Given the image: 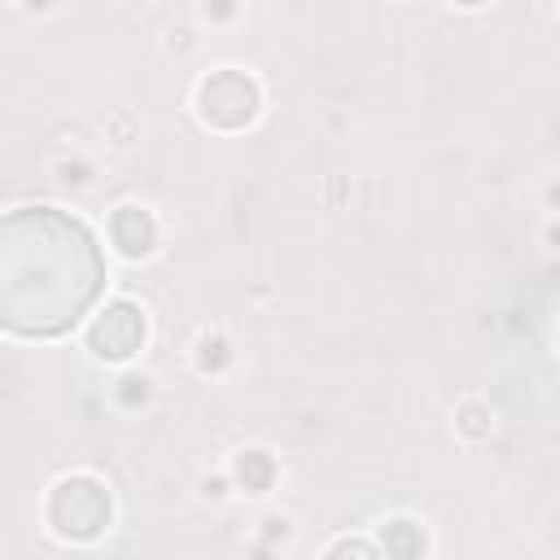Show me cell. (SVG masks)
Returning <instances> with one entry per match:
<instances>
[{
    "label": "cell",
    "mask_w": 560,
    "mask_h": 560,
    "mask_svg": "<svg viewBox=\"0 0 560 560\" xmlns=\"http://www.w3.org/2000/svg\"><path fill=\"white\" fill-rule=\"evenodd\" d=\"M118 385H122V389H118V402H122V407L149 402V394H153V381H149V376H122Z\"/></svg>",
    "instance_id": "cell-9"
},
{
    "label": "cell",
    "mask_w": 560,
    "mask_h": 560,
    "mask_svg": "<svg viewBox=\"0 0 560 560\" xmlns=\"http://www.w3.org/2000/svg\"><path fill=\"white\" fill-rule=\"evenodd\" d=\"M201 490H206L210 499H223V494H228V481H223V477H214V481H201Z\"/></svg>",
    "instance_id": "cell-13"
},
{
    "label": "cell",
    "mask_w": 560,
    "mask_h": 560,
    "mask_svg": "<svg viewBox=\"0 0 560 560\" xmlns=\"http://www.w3.org/2000/svg\"><path fill=\"white\" fill-rule=\"evenodd\" d=\"M455 429H459V438H468V442H481V438H490V429H494V416H490V407H486V402L468 398V402H459V411H455Z\"/></svg>",
    "instance_id": "cell-7"
},
{
    "label": "cell",
    "mask_w": 560,
    "mask_h": 560,
    "mask_svg": "<svg viewBox=\"0 0 560 560\" xmlns=\"http://www.w3.org/2000/svg\"><path fill=\"white\" fill-rule=\"evenodd\" d=\"M258 105H262L258 83L245 70H236V66H223V70H214V74H206L197 83V114L214 131L249 127L258 118Z\"/></svg>",
    "instance_id": "cell-2"
},
{
    "label": "cell",
    "mask_w": 560,
    "mask_h": 560,
    "mask_svg": "<svg viewBox=\"0 0 560 560\" xmlns=\"http://www.w3.org/2000/svg\"><path fill=\"white\" fill-rule=\"evenodd\" d=\"M551 201H560V188H551Z\"/></svg>",
    "instance_id": "cell-15"
},
{
    "label": "cell",
    "mask_w": 560,
    "mask_h": 560,
    "mask_svg": "<svg viewBox=\"0 0 560 560\" xmlns=\"http://www.w3.org/2000/svg\"><path fill=\"white\" fill-rule=\"evenodd\" d=\"M236 9H241L236 0H206V4H201V13H206L210 22H228V18H236Z\"/></svg>",
    "instance_id": "cell-11"
},
{
    "label": "cell",
    "mask_w": 560,
    "mask_h": 560,
    "mask_svg": "<svg viewBox=\"0 0 560 560\" xmlns=\"http://www.w3.org/2000/svg\"><path fill=\"white\" fill-rule=\"evenodd\" d=\"M192 359H197V372H201V376H210V372H223V363L232 359V350H228V337H223V332H201V337H197V350H192Z\"/></svg>",
    "instance_id": "cell-8"
},
{
    "label": "cell",
    "mask_w": 560,
    "mask_h": 560,
    "mask_svg": "<svg viewBox=\"0 0 560 560\" xmlns=\"http://www.w3.org/2000/svg\"><path fill=\"white\" fill-rule=\"evenodd\" d=\"M109 241L127 258H149L153 245H158V223H153V214L144 206H118L109 214Z\"/></svg>",
    "instance_id": "cell-4"
},
{
    "label": "cell",
    "mask_w": 560,
    "mask_h": 560,
    "mask_svg": "<svg viewBox=\"0 0 560 560\" xmlns=\"http://www.w3.org/2000/svg\"><path fill=\"white\" fill-rule=\"evenodd\" d=\"M451 4H459V9H477V4H486V0H451Z\"/></svg>",
    "instance_id": "cell-14"
},
{
    "label": "cell",
    "mask_w": 560,
    "mask_h": 560,
    "mask_svg": "<svg viewBox=\"0 0 560 560\" xmlns=\"http://www.w3.org/2000/svg\"><path fill=\"white\" fill-rule=\"evenodd\" d=\"M109 516H114L109 490L92 472H66L44 494V525L61 542H92L96 534L109 529Z\"/></svg>",
    "instance_id": "cell-1"
},
{
    "label": "cell",
    "mask_w": 560,
    "mask_h": 560,
    "mask_svg": "<svg viewBox=\"0 0 560 560\" xmlns=\"http://www.w3.org/2000/svg\"><path fill=\"white\" fill-rule=\"evenodd\" d=\"M381 547H385L389 556H420V551H424V534H420V525H416L411 516H394V521L381 529Z\"/></svg>",
    "instance_id": "cell-6"
},
{
    "label": "cell",
    "mask_w": 560,
    "mask_h": 560,
    "mask_svg": "<svg viewBox=\"0 0 560 560\" xmlns=\"http://www.w3.org/2000/svg\"><path fill=\"white\" fill-rule=\"evenodd\" d=\"M276 477H280V468H276L271 451H262V446H249V451H241L232 459V481L241 490H249V494H267Z\"/></svg>",
    "instance_id": "cell-5"
},
{
    "label": "cell",
    "mask_w": 560,
    "mask_h": 560,
    "mask_svg": "<svg viewBox=\"0 0 560 560\" xmlns=\"http://www.w3.org/2000/svg\"><path fill=\"white\" fill-rule=\"evenodd\" d=\"M324 551H328V556H341V551H359V556H376L381 547H376V542H363V538H337V542H328Z\"/></svg>",
    "instance_id": "cell-10"
},
{
    "label": "cell",
    "mask_w": 560,
    "mask_h": 560,
    "mask_svg": "<svg viewBox=\"0 0 560 560\" xmlns=\"http://www.w3.org/2000/svg\"><path fill=\"white\" fill-rule=\"evenodd\" d=\"M140 341H144V311H140L136 302H127V298L109 302V306L88 324V346H92L101 359H109V363L131 359V354L140 350Z\"/></svg>",
    "instance_id": "cell-3"
},
{
    "label": "cell",
    "mask_w": 560,
    "mask_h": 560,
    "mask_svg": "<svg viewBox=\"0 0 560 560\" xmlns=\"http://www.w3.org/2000/svg\"><path fill=\"white\" fill-rule=\"evenodd\" d=\"M262 534H267V538H289V521H284V516H267V521H262Z\"/></svg>",
    "instance_id": "cell-12"
}]
</instances>
